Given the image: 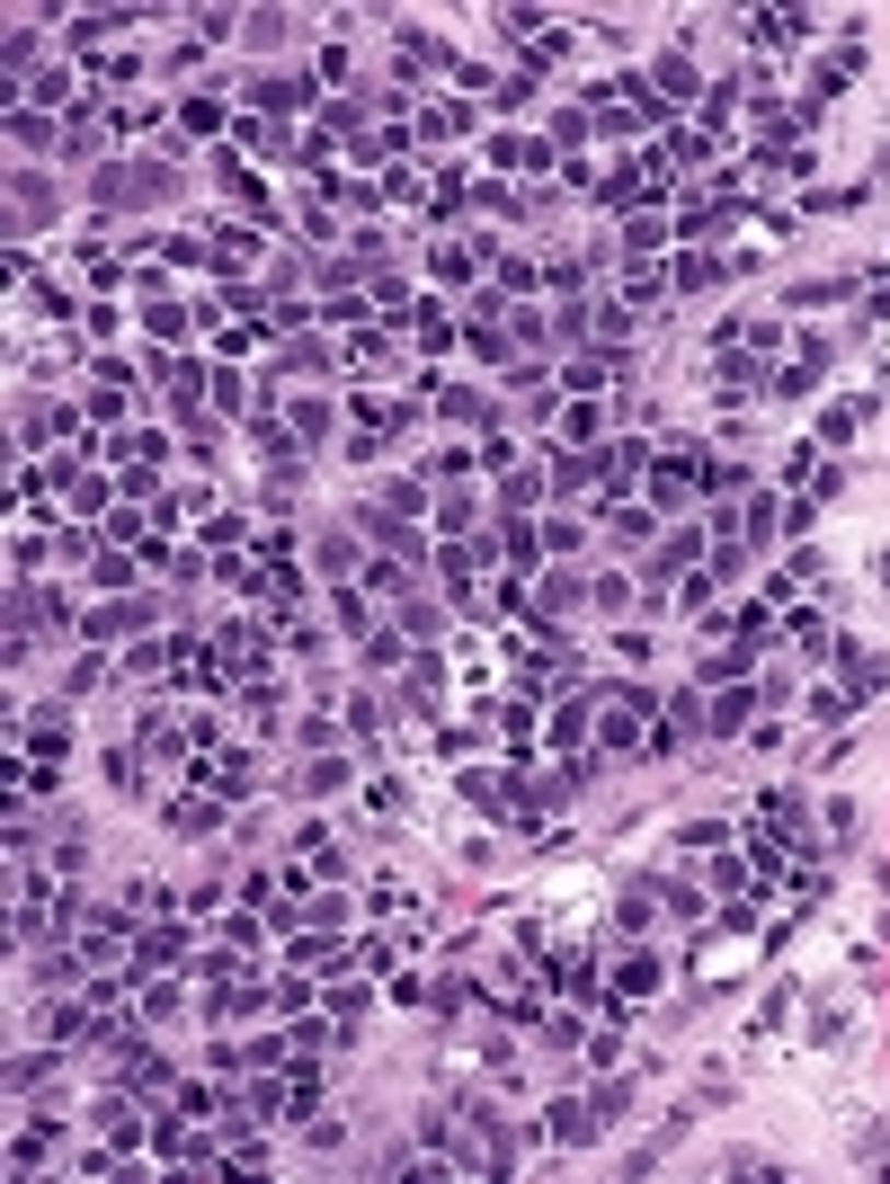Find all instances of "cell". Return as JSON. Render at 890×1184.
<instances>
[{
  "label": "cell",
  "instance_id": "1",
  "mask_svg": "<svg viewBox=\"0 0 890 1184\" xmlns=\"http://www.w3.org/2000/svg\"><path fill=\"white\" fill-rule=\"evenodd\" d=\"M161 820H170V828H178V837H205V828H215V802H170V811H161Z\"/></svg>",
  "mask_w": 890,
  "mask_h": 1184
}]
</instances>
